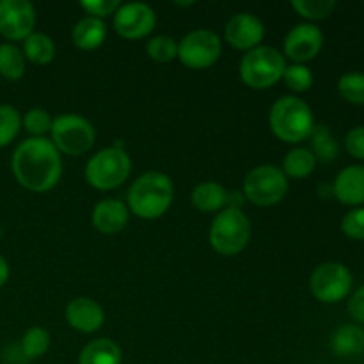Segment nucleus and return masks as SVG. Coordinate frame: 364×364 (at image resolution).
Wrapping results in <instances>:
<instances>
[{"label": "nucleus", "instance_id": "obj_15", "mask_svg": "<svg viewBox=\"0 0 364 364\" xmlns=\"http://www.w3.org/2000/svg\"><path fill=\"white\" fill-rule=\"evenodd\" d=\"M66 320L75 331L92 334L105 322L102 306L89 297H77L66 306Z\"/></svg>", "mask_w": 364, "mask_h": 364}, {"label": "nucleus", "instance_id": "obj_10", "mask_svg": "<svg viewBox=\"0 0 364 364\" xmlns=\"http://www.w3.org/2000/svg\"><path fill=\"white\" fill-rule=\"evenodd\" d=\"M223 41L210 28H196L178 43V59L191 70H206L219 60Z\"/></svg>", "mask_w": 364, "mask_h": 364}, {"label": "nucleus", "instance_id": "obj_35", "mask_svg": "<svg viewBox=\"0 0 364 364\" xmlns=\"http://www.w3.org/2000/svg\"><path fill=\"white\" fill-rule=\"evenodd\" d=\"M345 149L354 159L364 160V124L352 128L345 137Z\"/></svg>", "mask_w": 364, "mask_h": 364}, {"label": "nucleus", "instance_id": "obj_4", "mask_svg": "<svg viewBox=\"0 0 364 364\" xmlns=\"http://www.w3.org/2000/svg\"><path fill=\"white\" fill-rule=\"evenodd\" d=\"M252 235L247 215L237 206H226L217 213L210 228V244L223 256H235L245 249Z\"/></svg>", "mask_w": 364, "mask_h": 364}, {"label": "nucleus", "instance_id": "obj_33", "mask_svg": "<svg viewBox=\"0 0 364 364\" xmlns=\"http://www.w3.org/2000/svg\"><path fill=\"white\" fill-rule=\"evenodd\" d=\"M341 231L352 240H364V208H352L341 219Z\"/></svg>", "mask_w": 364, "mask_h": 364}, {"label": "nucleus", "instance_id": "obj_26", "mask_svg": "<svg viewBox=\"0 0 364 364\" xmlns=\"http://www.w3.org/2000/svg\"><path fill=\"white\" fill-rule=\"evenodd\" d=\"M50 333L43 327H31L21 338V352L27 359H38L45 355L50 348Z\"/></svg>", "mask_w": 364, "mask_h": 364}, {"label": "nucleus", "instance_id": "obj_7", "mask_svg": "<svg viewBox=\"0 0 364 364\" xmlns=\"http://www.w3.org/2000/svg\"><path fill=\"white\" fill-rule=\"evenodd\" d=\"M53 142L59 153L70 156H80L92 148L96 141V130L89 119L78 114H60L53 119L50 130Z\"/></svg>", "mask_w": 364, "mask_h": 364}, {"label": "nucleus", "instance_id": "obj_13", "mask_svg": "<svg viewBox=\"0 0 364 364\" xmlns=\"http://www.w3.org/2000/svg\"><path fill=\"white\" fill-rule=\"evenodd\" d=\"M323 46V34L316 25L299 23L284 39V57L294 64H306L315 59Z\"/></svg>", "mask_w": 364, "mask_h": 364}, {"label": "nucleus", "instance_id": "obj_27", "mask_svg": "<svg viewBox=\"0 0 364 364\" xmlns=\"http://www.w3.org/2000/svg\"><path fill=\"white\" fill-rule=\"evenodd\" d=\"M146 52H148L149 59H153L155 63H171L173 59H178V41L166 34L153 36L146 45Z\"/></svg>", "mask_w": 364, "mask_h": 364}, {"label": "nucleus", "instance_id": "obj_14", "mask_svg": "<svg viewBox=\"0 0 364 364\" xmlns=\"http://www.w3.org/2000/svg\"><path fill=\"white\" fill-rule=\"evenodd\" d=\"M224 38L235 50L249 52L262 45L265 38V25L252 13H237L228 20Z\"/></svg>", "mask_w": 364, "mask_h": 364}, {"label": "nucleus", "instance_id": "obj_2", "mask_svg": "<svg viewBox=\"0 0 364 364\" xmlns=\"http://www.w3.org/2000/svg\"><path fill=\"white\" fill-rule=\"evenodd\" d=\"M173 198V180L160 171H148L132 183L127 206L139 219L153 220L169 210Z\"/></svg>", "mask_w": 364, "mask_h": 364}, {"label": "nucleus", "instance_id": "obj_1", "mask_svg": "<svg viewBox=\"0 0 364 364\" xmlns=\"http://www.w3.org/2000/svg\"><path fill=\"white\" fill-rule=\"evenodd\" d=\"M14 178L31 192H48L63 176V159L59 149L46 137L25 139L11 159Z\"/></svg>", "mask_w": 364, "mask_h": 364}, {"label": "nucleus", "instance_id": "obj_5", "mask_svg": "<svg viewBox=\"0 0 364 364\" xmlns=\"http://www.w3.org/2000/svg\"><path fill=\"white\" fill-rule=\"evenodd\" d=\"M287 59L274 46L259 45L245 52L240 63V77L251 89H269L283 78Z\"/></svg>", "mask_w": 364, "mask_h": 364}, {"label": "nucleus", "instance_id": "obj_3", "mask_svg": "<svg viewBox=\"0 0 364 364\" xmlns=\"http://www.w3.org/2000/svg\"><path fill=\"white\" fill-rule=\"evenodd\" d=\"M270 128L274 135L288 144L306 141L315 128L313 110L297 96H283L270 109Z\"/></svg>", "mask_w": 364, "mask_h": 364}, {"label": "nucleus", "instance_id": "obj_21", "mask_svg": "<svg viewBox=\"0 0 364 364\" xmlns=\"http://www.w3.org/2000/svg\"><path fill=\"white\" fill-rule=\"evenodd\" d=\"M123 352L116 341L109 338L89 341L78 354V364H121Z\"/></svg>", "mask_w": 364, "mask_h": 364}, {"label": "nucleus", "instance_id": "obj_24", "mask_svg": "<svg viewBox=\"0 0 364 364\" xmlns=\"http://www.w3.org/2000/svg\"><path fill=\"white\" fill-rule=\"evenodd\" d=\"M309 137H311V153L315 155L316 160H320V162H333L336 159L340 146H338L336 139L331 134L329 127L315 124Z\"/></svg>", "mask_w": 364, "mask_h": 364}, {"label": "nucleus", "instance_id": "obj_23", "mask_svg": "<svg viewBox=\"0 0 364 364\" xmlns=\"http://www.w3.org/2000/svg\"><path fill=\"white\" fill-rule=\"evenodd\" d=\"M316 167V159L308 148H294L288 151L283 162V173L287 178H295V180H302V178L311 176L313 171Z\"/></svg>", "mask_w": 364, "mask_h": 364}, {"label": "nucleus", "instance_id": "obj_20", "mask_svg": "<svg viewBox=\"0 0 364 364\" xmlns=\"http://www.w3.org/2000/svg\"><path fill=\"white\" fill-rule=\"evenodd\" d=\"M71 38L77 48L91 52V50L100 48L107 39V25L100 18L85 16L75 23Z\"/></svg>", "mask_w": 364, "mask_h": 364}, {"label": "nucleus", "instance_id": "obj_8", "mask_svg": "<svg viewBox=\"0 0 364 364\" xmlns=\"http://www.w3.org/2000/svg\"><path fill=\"white\" fill-rule=\"evenodd\" d=\"M288 178L283 169L272 164H263L247 173L244 180L245 199L256 206H274L287 196Z\"/></svg>", "mask_w": 364, "mask_h": 364}, {"label": "nucleus", "instance_id": "obj_22", "mask_svg": "<svg viewBox=\"0 0 364 364\" xmlns=\"http://www.w3.org/2000/svg\"><path fill=\"white\" fill-rule=\"evenodd\" d=\"M23 55L27 57L31 63L39 64V66H45L50 64L55 57V43L45 32H32L23 43Z\"/></svg>", "mask_w": 364, "mask_h": 364}, {"label": "nucleus", "instance_id": "obj_30", "mask_svg": "<svg viewBox=\"0 0 364 364\" xmlns=\"http://www.w3.org/2000/svg\"><path fill=\"white\" fill-rule=\"evenodd\" d=\"M336 6V0H291V7L306 20H323Z\"/></svg>", "mask_w": 364, "mask_h": 364}, {"label": "nucleus", "instance_id": "obj_18", "mask_svg": "<svg viewBox=\"0 0 364 364\" xmlns=\"http://www.w3.org/2000/svg\"><path fill=\"white\" fill-rule=\"evenodd\" d=\"M329 347L338 358H354L364 352V329L358 323H345L333 333Z\"/></svg>", "mask_w": 364, "mask_h": 364}, {"label": "nucleus", "instance_id": "obj_25", "mask_svg": "<svg viewBox=\"0 0 364 364\" xmlns=\"http://www.w3.org/2000/svg\"><path fill=\"white\" fill-rule=\"evenodd\" d=\"M25 73V55L13 43L0 45V77L20 80Z\"/></svg>", "mask_w": 364, "mask_h": 364}, {"label": "nucleus", "instance_id": "obj_36", "mask_svg": "<svg viewBox=\"0 0 364 364\" xmlns=\"http://www.w3.org/2000/svg\"><path fill=\"white\" fill-rule=\"evenodd\" d=\"M347 311L348 316H350L358 326H364V284L361 288H358V290L352 294V297L348 299Z\"/></svg>", "mask_w": 364, "mask_h": 364}, {"label": "nucleus", "instance_id": "obj_31", "mask_svg": "<svg viewBox=\"0 0 364 364\" xmlns=\"http://www.w3.org/2000/svg\"><path fill=\"white\" fill-rule=\"evenodd\" d=\"M284 84L294 92H306L313 85V73L306 64H290L283 75Z\"/></svg>", "mask_w": 364, "mask_h": 364}, {"label": "nucleus", "instance_id": "obj_37", "mask_svg": "<svg viewBox=\"0 0 364 364\" xmlns=\"http://www.w3.org/2000/svg\"><path fill=\"white\" fill-rule=\"evenodd\" d=\"M7 279H9V265L4 259V256H0V288L7 283Z\"/></svg>", "mask_w": 364, "mask_h": 364}, {"label": "nucleus", "instance_id": "obj_17", "mask_svg": "<svg viewBox=\"0 0 364 364\" xmlns=\"http://www.w3.org/2000/svg\"><path fill=\"white\" fill-rule=\"evenodd\" d=\"M130 219V210L119 199H103L92 208L91 223L100 233L116 235L124 230Z\"/></svg>", "mask_w": 364, "mask_h": 364}, {"label": "nucleus", "instance_id": "obj_29", "mask_svg": "<svg viewBox=\"0 0 364 364\" xmlns=\"http://www.w3.org/2000/svg\"><path fill=\"white\" fill-rule=\"evenodd\" d=\"M21 128V116L14 107L0 105V148L9 146L18 137Z\"/></svg>", "mask_w": 364, "mask_h": 364}, {"label": "nucleus", "instance_id": "obj_32", "mask_svg": "<svg viewBox=\"0 0 364 364\" xmlns=\"http://www.w3.org/2000/svg\"><path fill=\"white\" fill-rule=\"evenodd\" d=\"M52 116L48 114V110L41 109V107H34V109L28 110L25 114V117L21 119V124L25 127V130L32 135V137H45V134H48L52 130Z\"/></svg>", "mask_w": 364, "mask_h": 364}, {"label": "nucleus", "instance_id": "obj_28", "mask_svg": "<svg viewBox=\"0 0 364 364\" xmlns=\"http://www.w3.org/2000/svg\"><path fill=\"white\" fill-rule=\"evenodd\" d=\"M338 92L352 105H364V73L350 71L338 80Z\"/></svg>", "mask_w": 364, "mask_h": 364}, {"label": "nucleus", "instance_id": "obj_6", "mask_svg": "<svg viewBox=\"0 0 364 364\" xmlns=\"http://www.w3.org/2000/svg\"><path fill=\"white\" fill-rule=\"evenodd\" d=\"M132 160L119 146L100 149L85 166V180L96 191H112L128 180Z\"/></svg>", "mask_w": 364, "mask_h": 364}, {"label": "nucleus", "instance_id": "obj_11", "mask_svg": "<svg viewBox=\"0 0 364 364\" xmlns=\"http://www.w3.org/2000/svg\"><path fill=\"white\" fill-rule=\"evenodd\" d=\"M36 9L28 0H0V34L9 41H25L34 32Z\"/></svg>", "mask_w": 364, "mask_h": 364}, {"label": "nucleus", "instance_id": "obj_34", "mask_svg": "<svg viewBox=\"0 0 364 364\" xmlns=\"http://www.w3.org/2000/svg\"><path fill=\"white\" fill-rule=\"evenodd\" d=\"M119 6V0H80L82 9H85L89 16L100 18V20L110 16V14L114 16Z\"/></svg>", "mask_w": 364, "mask_h": 364}, {"label": "nucleus", "instance_id": "obj_9", "mask_svg": "<svg viewBox=\"0 0 364 364\" xmlns=\"http://www.w3.org/2000/svg\"><path fill=\"white\" fill-rule=\"evenodd\" d=\"M354 284L350 269L343 263L326 262L316 267L309 277V290L326 304H336L348 297Z\"/></svg>", "mask_w": 364, "mask_h": 364}, {"label": "nucleus", "instance_id": "obj_16", "mask_svg": "<svg viewBox=\"0 0 364 364\" xmlns=\"http://www.w3.org/2000/svg\"><path fill=\"white\" fill-rule=\"evenodd\" d=\"M333 194L341 205L354 208L364 205V166L354 164L340 171L333 183Z\"/></svg>", "mask_w": 364, "mask_h": 364}, {"label": "nucleus", "instance_id": "obj_12", "mask_svg": "<svg viewBox=\"0 0 364 364\" xmlns=\"http://www.w3.org/2000/svg\"><path fill=\"white\" fill-rule=\"evenodd\" d=\"M156 25V14L148 4L130 2L121 4L114 14V31L124 39H141L153 32Z\"/></svg>", "mask_w": 364, "mask_h": 364}, {"label": "nucleus", "instance_id": "obj_19", "mask_svg": "<svg viewBox=\"0 0 364 364\" xmlns=\"http://www.w3.org/2000/svg\"><path fill=\"white\" fill-rule=\"evenodd\" d=\"M191 201L199 212L213 213L226 208L230 203V194L217 181H203L192 188Z\"/></svg>", "mask_w": 364, "mask_h": 364}]
</instances>
